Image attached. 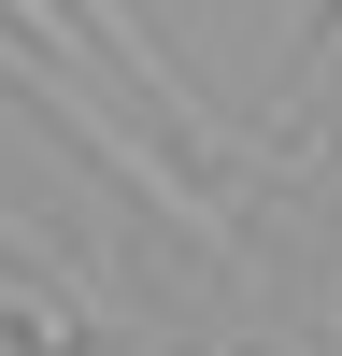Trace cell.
<instances>
[{"instance_id": "cell-6", "label": "cell", "mask_w": 342, "mask_h": 356, "mask_svg": "<svg viewBox=\"0 0 342 356\" xmlns=\"http://www.w3.org/2000/svg\"><path fill=\"white\" fill-rule=\"evenodd\" d=\"M0 356H15V342H0Z\"/></svg>"}, {"instance_id": "cell-4", "label": "cell", "mask_w": 342, "mask_h": 356, "mask_svg": "<svg viewBox=\"0 0 342 356\" xmlns=\"http://www.w3.org/2000/svg\"><path fill=\"white\" fill-rule=\"evenodd\" d=\"M0 29H43V43H57V29H72V0H0Z\"/></svg>"}, {"instance_id": "cell-3", "label": "cell", "mask_w": 342, "mask_h": 356, "mask_svg": "<svg viewBox=\"0 0 342 356\" xmlns=\"http://www.w3.org/2000/svg\"><path fill=\"white\" fill-rule=\"evenodd\" d=\"M15 328H57V300H43L28 271H0V342H15Z\"/></svg>"}, {"instance_id": "cell-2", "label": "cell", "mask_w": 342, "mask_h": 356, "mask_svg": "<svg viewBox=\"0 0 342 356\" xmlns=\"http://www.w3.org/2000/svg\"><path fill=\"white\" fill-rule=\"evenodd\" d=\"M328 86H342V0L314 15V43H300V86H285V114H300V100H328Z\"/></svg>"}, {"instance_id": "cell-1", "label": "cell", "mask_w": 342, "mask_h": 356, "mask_svg": "<svg viewBox=\"0 0 342 356\" xmlns=\"http://www.w3.org/2000/svg\"><path fill=\"white\" fill-rule=\"evenodd\" d=\"M72 15H86V29H100V57H114V72H129V86H142V100H157V114H171V129H186V143H214V157H228V143H243V129H228V114H214V100H200V86H186V72H171V43H157V29H142V15H129V0H72Z\"/></svg>"}, {"instance_id": "cell-5", "label": "cell", "mask_w": 342, "mask_h": 356, "mask_svg": "<svg viewBox=\"0 0 342 356\" xmlns=\"http://www.w3.org/2000/svg\"><path fill=\"white\" fill-rule=\"evenodd\" d=\"M129 356H171V342H129Z\"/></svg>"}]
</instances>
